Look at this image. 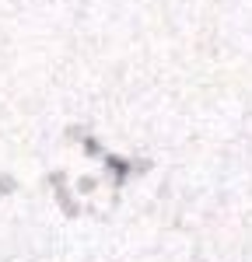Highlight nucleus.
I'll return each mask as SVG.
<instances>
[]
</instances>
